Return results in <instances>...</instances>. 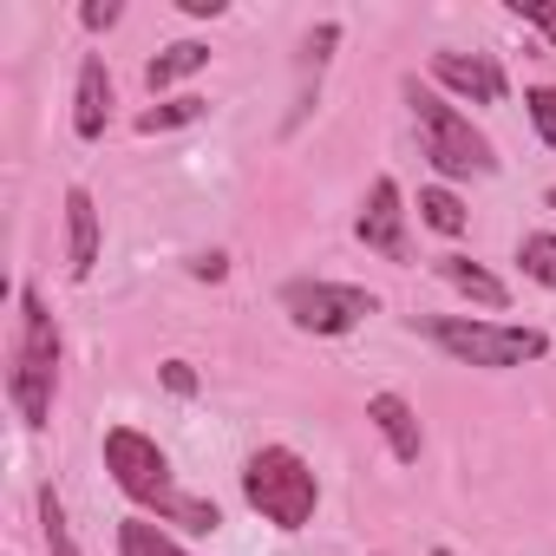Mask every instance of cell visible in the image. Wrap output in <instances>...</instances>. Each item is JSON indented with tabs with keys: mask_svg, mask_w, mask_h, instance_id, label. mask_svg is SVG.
<instances>
[{
	"mask_svg": "<svg viewBox=\"0 0 556 556\" xmlns=\"http://www.w3.org/2000/svg\"><path fill=\"white\" fill-rule=\"evenodd\" d=\"M105 471H112V484H118L138 510H151L157 523H184L190 536H210V530L223 523V510H216L210 497L177 491L164 445L144 439V432H131V426H112V432H105Z\"/></svg>",
	"mask_w": 556,
	"mask_h": 556,
	"instance_id": "obj_1",
	"label": "cell"
},
{
	"mask_svg": "<svg viewBox=\"0 0 556 556\" xmlns=\"http://www.w3.org/2000/svg\"><path fill=\"white\" fill-rule=\"evenodd\" d=\"M53 387H60V328H53L40 289H21V341H14V367H8V400L27 432H40L53 419Z\"/></svg>",
	"mask_w": 556,
	"mask_h": 556,
	"instance_id": "obj_2",
	"label": "cell"
},
{
	"mask_svg": "<svg viewBox=\"0 0 556 556\" xmlns=\"http://www.w3.org/2000/svg\"><path fill=\"white\" fill-rule=\"evenodd\" d=\"M406 105H413L419 144H426V157H432V170H439V177H491V170H497L491 138H484V131H478L452 99H439L432 86L406 79Z\"/></svg>",
	"mask_w": 556,
	"mask_h": 556,
	"instance_id": "obj_3",
	"label": "cell"
},
{
	"mask_svg": "<svg viewBox=\"0 0 556 556\" xmlns=\"http://www.w3.org/2000/svg\"><path fill=\"white\" fill-rule=\"evenodd\" d=\"M242 497L275 523V530H308L315 523V504H321V484H315V465L289 445H262L249 452L242 465Z\"/></svg>",
	"mask_w": 556,
	"mask_h": 556,
	"instance_id": "obj_4",
	"label": "cell"
},
{
	"mask_svg": "<svg viewBox=\"0 0 556 556\" xmlns=\"http://www.w3.org/2000/svg\"><path fill=\"white\" fill-rule=\"evenodd\" d=\"M426 334L452 354V361H465V367H523V361H543L549 354V334H536V328H504V321H465V315H432L426 321Z\"/></svg>",
	"mask_w": 556,
	"mask_h": 556,
	"instance_id": "obj_5",
	"label": "cell"
},
{
	"mask_svg": "<svg viewBox=\"0 0 556 556\" xmlns=\"http://www.w3.org/2000/svg\"><path fill=\"white\" fill-rule=\"evenodd\" d=\"M282 308H289V321L302 334H354L380 302L367 289H354V282H321V275L308 282V275H302V282L282 289Z\"/></svg>",
	"mask_w": 556,
	"mask_h": 556,
	"instance_id": "obj_6",
	"label": "cell"
},
{
	"mask_svg": "<svg viewBox=\"0 0 556 556\" xmlns=\"http://www.w3.org/2000/svg\"><path fill=\"white\" fill-rule=\"evenodd\" d=\"M354 236H361L367 249H380L387 262H413V242H406V197H400L393 177H380V184L367 190V203H361V216H354Z\"/></svg>",
	"mask_w": 556,
	"mask_h": 556,
	"instance_id": "obj_7",
	"label": "cell"
},
{
	"mask_svg": "<svg viewBox=\"0 0 556 556\" xmlns=\"http://www.w3.org/2000/svg\"><path fill=\"white\" fill-rule=\"evenodd\" d=\"M432 79L439 86H452V92H465L471 105H504V66L491 60V53H432Z\"/></svg>",
	"mask_w": 556,
	"mask_h": 556,
	"instance_id": "obj_8",
	"label": "cell"
},
{
	"mask_svg": "<svg viewBox=\"0 0 556 556\" xmlns=\"http://www.w3.org/2000/svg\"><path fill=\"white\" fill-rule=\"evenodd\" d=\"M105 125H112V73H105L99 53H86L79 60V92H73V131L92 144V138H105Z\"/></svg>",
	"mask_w": 556,
	"mask_h": 556,
	"instance_id": "obj_9",
	"label": "cell"
},
{
	"mask_svg": "<svg viewBox=\"0 0 556 556\" xmlns=\"http://www.w3.org/2000/svg\"><path fill=\"white\" fill-rule=\"evenodd\" d=\"M367 419H374V426L387 432V445H393V458H400V465H413V458L426 452L419 413H413V406H406L400 393H374V400H367Z\"/></svg>",
	"mask_w": 556,
	"mask_h": 556,
	"instance_id": "obj_10",
	"label": "cell"
},
{
	"mask_svg": "<svg viewBox=\"0 0 556 556\" xmlns=\"http://www.w3.org/2000/svg\"><path fill=\"white\" fill-rule=\"evenodd\" d=\"M66 255H73L79 282L99 268V203H92V190H66Z\"/></svg>",
	"mask_w": 556,
	"mask_h": 556,
	"instance_id": "obj_11",
	"label": "cell"
},
{
	"mask_svg": "<svg viewBox=\"0 0 556 556\" xmlns=\"http://www.w3.org/2000/svg\"><path fill=\"white\" fill-rule=\"evenodd\" d=\"M439 275H445V282H452L458 295H471L478 308H491V315H497V308H510V289L497 282L491 268H478L471 255H439Z\"/></svg>",
	"mask_w": 556,
	"mask_h": 556,
	"instance_id": "obj_12",
	"label": "cell"
},
{
	"mask_svg": "<svg viewBox=\"0 0 556 556\" xmlns=\"http://www.w3.org/2000/svg\"><path fill=\"white\" fill-rule=\"evenodd\" d=\"M210 66V47L203 40H177V47H164L151 66H144V86L151 92H170V86H184L190 73H203Z\"/></svg>",
	"mask_w": 556,
	"mask_h": 556,
	"instance_id": "obj_13",
	"label": "cell"
},
{
	"mask_svg": "<svg viewBox=\"0 0 556 556\" xmlns=\"http://www.w3.org/2000/svg\"><path fill=\"white\" fill-rule=\"evenodd\" d=\"M118 556H190L164 523H151V517H125L118 523Z\"/></svg>",
	"mask_w": 556,
	"mask_h": 556,
	"instance_id": "obj_14",
	"label": "cell"
},
{
	"mask_svg": "<svg viewBox=\"0 0 556 556\" xmlns=\"http://www.w3.org/2000/svg\"><path fill=\"white\" fill-rule=\"evenodd\" d=\"M419 223H426V229H439V236H465V223H471V216H465V203H458L445 184H432V190H419Z\"/></svg>",
	"mask_w": 556,
	"mask_h": 556,
	"instance_id": "obj_15",
	"label": "cell"
},
{
	"mask_svg": "<svg viewBox=\"0 0 556 556\" xmlns=\"http://www.w3.org/2000/svg\"><path fill=\"white\" fill-rule=\"evenodd\" d=\"M210 105L203 99H164V105H151V112H138V131L151 138V131H177V125H197Z\"/></svg>",
	"mask_w": 556,
	"mask_h": 556,
	"instance_id": "obj_16",
	"label": "cell"
},
{
	"mask_svg": "<svg viewBox=\"0 0 556 556\" xmlns=\"http://www.w3.org/2000/svg\"><path fill=\"white\" fill-rule=\"evenodd\" d=\"M40 530H47V549H53V556H79L73 523H66V504H60V491H53V484L40 491Z\"/></svg>",
	"mask_w": 556,
	"mask_h": 556,
	"instance_id": "obj_17",
	"label": "cell"
},
{
	"mask_svg": "<svg viewBox=\"0 0 556 556\" xmlns=\"http://www.w3.org/2000/svg\"><path fill=\"white\" fill-rule=\"evenodd\" d=\"M517 262H523L530 282L556 289V236H523V242H517Z\"/></svg>",
	"mask_w": 556,
	"mask_h": 556,
	"instance_id": "obj_18",
	"label": "cell"
},
{
	"mask_svg": "<svg viewBox=\"0 0 556 556\" xmlns=\"http://www.w3.org/2000/svg\"><path fill=\"white\" fill-rule=\"evenodd\" d=\"M523 112H530L536 138L556 151V86H530V92H523Z\"/></svg>",
	"mask_w": 556,
	"mask_h": 556,
	"instance_id": "obj_19",
	"label": "cell"
},
{
	"mask_svg": "<svg viewBox=\"0 0 556 556\" xmlns=\"http://www.w3.org/2000/svg\"><path fill=\"white\" fill-rule=\"evenodd\" d=\"M118 21H125L118 0H86V8H79V27H86V34H105V27H118Z\"/></svg>",
	"mask_w": 556,
	"mask_h": 556,
	"instance_id": "obj_20",
	"label": "cell"
},
{
	"mask_svg": "<svg viewBox=\"0 0 556 556\" xmlns=\"http://www.w3.org/2000/svg\"><path fill=\"white\" fill-rule=\"evenodd\" d=\"M510 14L530 21V27H543V34L556 40V0H510Z\"/></svg>",
	"mask_w": 556,
	"mask_h": 556,
	"instance_id": "obj_21",
	"label": "cell"
},
{
	"mask_svg": "<svg viewBox=\"0 0 556 556\" xmlns=\"http://www.w3.org/2000/svg\"><path fill=\"white\" fill-rule=\"evenodd\" d=\"M164 387H170V393H197V374H190V361H164Z\"/></svg>",
	"mask_w": 556,
	"mask_h": 556,
	"instance_id": "obj_22",
	"label": "cell"
},
{
	"mask_svg": "<svg viewBox=\"0 0 556 556\" xmlns=\"http://www.w3.org/2000/svg\"><path fill=\"white\" fill-rule=\"evenodd\" d=\"M190 268H197V275H203V282H223V275H229V262H223V255H197V262H190Z\"/></svg>",
	"mask_w": 556,
	"mask_h": 556,
	"instance_id": "obj_23",
	"label": "cell"
},
{
	"mask_svg": "<svg viewBox=\"0 0 556 556\" xmlns=\"http://www.w3.org/2000/svg\"><path fill=\"white\" fill-rule=\"evenodd\" d=\"M177 8H184L190 21H216V14H223V0H177Z\"/></svg>",
	"mask_w": 556,
	"mask_h": 556,
	"instance_id": "obj_24",
	"label": "cell"
},
{
	"mask_svg": "<svg viewBox=\"0 0 556 556\" xmlns=\"http://www.w3.org/2000/svg\"><path fill=\"white\" fill-rule=\"evenodd\" d=\"M549 210H556V190H549Z\"/></svg>",
	"mask_w": 556,
	"mask_h": 556,
	"instance_id": "obj_25",
	"label": "cell"
},
{
	"mask_svg": "<svg viewBox=\"0 0 556 556\" xmlns=\"http://www.w3.org/2000/svg\"><path fill=\"white\" fill-rule=\"evenodd\" d=\"M432 556H452V549H432Z\"/></svg>",
	"mask_w": 556,
	"mask_h": 556,
	"instance_id": "obj_26",
	"label": "cell"
}]
</instances>
